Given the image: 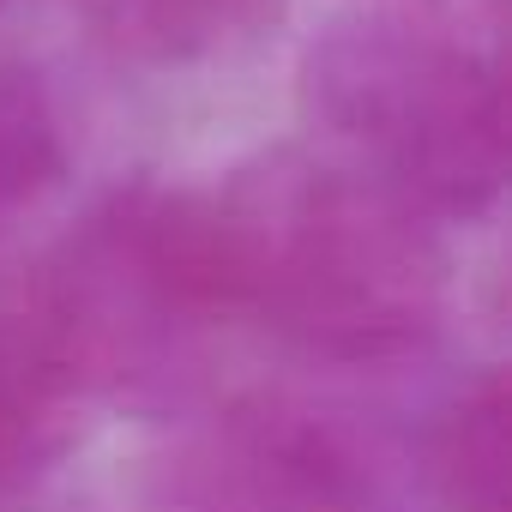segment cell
Segmentation results:
<instances>
[{
	"label": "cell",
	"mask_w": 512,
	"mask_h": 512,
	"mask_svg": "<svg viewBox=\"0 0 512 512\" xmlns=\"http://www.w3.org/2000/svg\"><path fill=\"white\" fill-rule=\"evenodd\" d=\"M223 308L332 362L410 356L446 308L428 211L326 151H266L205 199Z\"/></svg>",
	"instance_id": "6da1fadb"
},
{
	"label": "cell",
	"mask_w": 512,
	"mask_h": 512,
	"mask_svg": "<svg viewBox=\"0 0 512 512\" xmlns=\"http://www.w3.org/2000/svg\"><path fill=\"white\" fill-rule=\"evenodd\" d=\"M302 109L344 163L434 223L482 217L506 187V91L488 37L362 7L308 43Z\"/></svg>",
	"instance_id": "7a4b0ae2"
},
{
	"label": "cell",
	"mask_w": 512,
	"mask_h": 512,
	"mask_svg": "<svg viewBox=\"0 0 512 512\" xmlns=\"http://www.w3.org/2000/svg\"><path fill=\"white\" fill-rule=\"evenodd\" d=\"M73 7L127 61L199 67L260 43L284 0H73Z\"/></svg>",
	"instance_id": "3957f363"
},
{
	"label": "cell",
	"mask_w": 512,
	"mask_h": 512,
	"mask_svg": "<svg viewBox=\"0 0 512 512\" xmlns=\"http://www.w3.org/2000/svg\"><path fill=\"white\" fill-rule=\"evenodd\" d=\"M434 476L452 512H512V434L500 374H482L446 404L434 434Z\"/></svg>",
	"instance_id": "277c9868"
},
{
	"label": "cell",
	"mask_w": 512,
	"mask_h": 512,
	"mask_svg": "<svg viewBox=\"0 0 512 512\" xmlns=\"http://www.w3.org/2000/svg\"><path fill=\"white\" fill-rule=\"evenodd\" d=\"M61 392L25 362V350L0 332V506H7L31 470L61 446Z\"/></svg>",
	"instance_id": "5b68a950"
},
{
	"label": "cell",
	"mask_w": 512,
	"mask_h": 512,
	"mask_svg": "<svg viewBox=\"0 0 512 512\" xmlns=\"http://www.w3.org/2000/svg\"><path fill=\"white\" fill-rule=\"evenodd\" d=\"M49 169H55V133L37 91H25L19 73H0V211L37 193Z\"/></svg>",
	"instance_id": "8992f818"
},
{
	"label": "cell",
	"mask_w": 512,
	"mask_h": 512,
	"mask_svg": "<svg viewBox=\"0 0 512 512\" xmlns=\"http://www.w3.org/2000/svg\"><path fill=\"white\" fill-rule=\"evenodd\" d=\"M368 7L380 13H404V19H428V25H446V31H494L500 13H506V0H368Z\"/></svg>",
	"instance_id": "52a82bcc"
}]
</instances>
